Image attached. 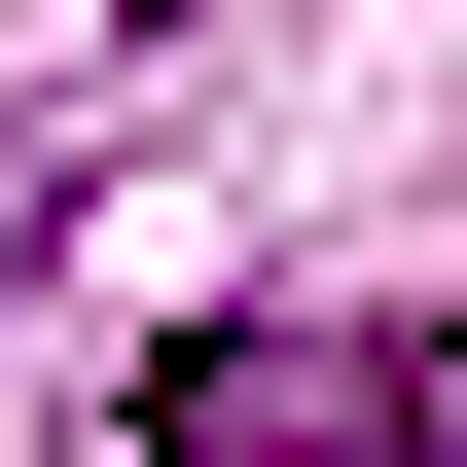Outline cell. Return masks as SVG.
Instances as JSON below:
<instances>
[{"instance_id": "cell-1", "label": "cell", "mask_w": 467, "mask_h": 467, "mask_svg": "<svg viewBox=\"0 0 467 467\" xmlns=\"http://www.w3.org/2000/svg\"><path fill=\"white\" fill-rule=\"evenodd\" d=\"M431 396H467L431 324H180V359H144L180 467H431Z\"/></svg>"}, {"instance_id": "cell-2", "label": "cell", "mask_w": 467, "mask_h": 467, "mask_svg": "<svg viewBox=\"0 0 467 467\" xmlns=\"http://www.w3.org/2000/svg\"><path fill=\"white\" fill-rule=\"evenodd\" d=\"M0 252H36V180H0Z\"/></svg>"}]
</instances>
